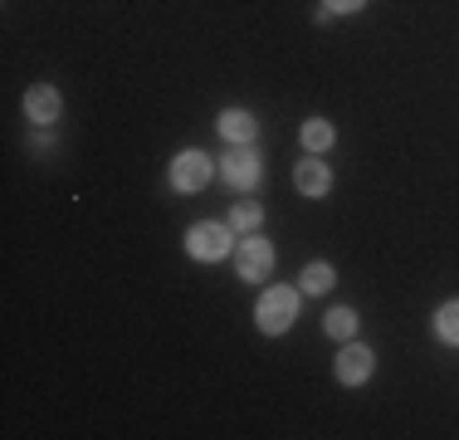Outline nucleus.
<instances>
[{"instance_id": "1", "label": "nucleus", "mask_w": 459, "mask_h": 440, "mask_svg": "<svg viewBox=\"0 0 459 440\" xmlns=\"http://www.w3.org/2000/svg\"><path fill=\"white\" fill-rule=\"evenodd\" d=\"M293 318H299V289H264V299L255 304V328L259 333H283V328H293Z\"/></svg>"}, {"instance_id": "2", "label": "nucleus", "mask_w": 459, "mask_h": 440, "mask_svg": "<svg viewBox=\"0 0 459 440\" xmlns=\"http://www.w3.org/2000/svg\"><path fill=\"white\" fill-rule=\"evenodd\" d=\"M186 250H191V260H225L230 250H235V225H221V220H201V225L186 235Z\"/></svg>"}, {"instance_id": "3", "label": "nucleus", "mask_w": 459, "mask_h": 440, "mask_svg": "<svg viewBox=\"0 0 459 440\" xmlns=\"http://www.w3.org/2000/svg\"><path fill=\"white\" fill-rule=\"evenodd\" d=\"M221 172H225V186H235V191H255L259 176H264V162H259V152L249 147V142H235V152H225Z\"/></svg>"}, {"instance_id": "4", "label": "nucleus", "mask_w": 459, "mask_h": 440, "mask_svg": "<svg viewBox=\"0 0 459 440\" xmlns=\"http://www.w3.org/2000/svg\"><path fill=\"white\" fill-rule=\"evenodd\" d=\"M269 269H274V245H269V240H259V235L239 240V245H235V274H239V279L259 284Z\"/></svg>"}, {"instance_id": "5", "label": "nucleus", "mask_w": 459, "mask_h": 440, "mask_svg": "<svg viewBox=\"0 0 459 440\" xmlns=\"http://www.w3.org/2000/svg\"><path fill=\"white\" fill-rule=\"evenodd\" d=\"M337 382H342V387H362V382L371 377V348H362V343H352V338H347L342 343V352H337Z\"/></svg>"}, {"instance_id": "6", "label": "nucleus", "mask_w": 459, "mask_h": 440, "mask_svg": "<svg viewBox=\"0 0 459 440\" xmlns=\"http://www.w3.org/2000/svg\"><path fill=\"white\" fill-rule=\"evenodd\" d=\"M205 181H211V157H205V152H181V157L171 162V186H177V191H201Z\"/></svg>"}, {"instance_id": "7", "label": "nucleus", "mask_w": 459, "mask_h": 440, "mask_svg": "<svg viewBox=\"0 0 459 440\" xmlns=\"http://www.w3.org/2000/svg\"><path fill=\"white\" fill-rule=\"evenodd\" d=\"M59 108H64V98H59V88H49V84H39L25 93V118L39 128H49L54 118H59Z\"/></svg>"}, {"instance_id": "8", "label": "nucleus", "mask_w": 459, "mask_h": 440, "mask_svg": "<svg viewBox=\"0 0 459 440\" xmlns=\"http://www.w3.org/2000/svg\"><path fill=\"white\" fill-rule=\"evenodd\" d=\"M293 186H299L303 196H327V186H333V172H327L318 157H303L299 167H293Z\"/></svg>"}, {"instance_id": "9", "label": "nucleus", "mask_w": 459, "mask_h": 440, "mask_svg": "<svg viewBox=\"0 0 459 440\" xmlns=\"http://www.w3.org/2000/svg\"><path fill=\"white\" fill-rule=\"evenodd\" d=\"M221 137L225 142H255L259 137V123L245 113V108H225V113H221Z\"/></svg>"}, {"instance_id": "10", "label": "nucleus", "mask_w": 459, "mask_h": 440, "mask_svg": "<svg viewBox=\"0 0 459 440\" xmlns=\"http://www.w3.org/2000/svg\"><path fill=\"white\" fill-rule=\"evenodd\" d=\"M333 279H337L333 264H327V260H313L308 269H303V294H327V289H333Z\"/></svg>"}, {"instance_id": "11", "label": "nucleus", "mask_w": 459, "mask_h": 440, "mask_svg": "<svg viewBox=\"0 0 459 440\" xmlns=\"http://www.w3.org/2000/svg\"><path fill=\"white\" fill-rule=\"evenodd\" d=\"M435 333H440L450 348H459V299H450L440 313H435Z\"/></svg>"}, {"instance_id": "12", "label": "nucleus", "mask_w": 459, "mask_h": 440, "mask_svg": "<svg viewBox=\"0 0 459 440\" xmlns=\"http://www.w3.org/2000/svg\"><path fill=\"white\" fill-rule=\"evenodd\" d=\"M333 137H337V132H333V123H323V118L303 123V147H308V152H327V147H333Z\"/></svg>"}, {"instance_id": "13", "label": "nucleus", "mask_w": 459, "mask_h": 440, "mask_svg": "<svg viewBox=\"0 0 459 440\" xmlns=\"http://www.w3.org/2000/svg\"><path fill=\"white\" fill-rule=\"evenodd\" d=\"M323 328H327V338H337V343H347V338L357 333V313H352V308H333Z\"/></svg>"}, {"instance_id": "14", "label": "nucleus", "mask_w": 459, "mask_h": 440, "mask_svg": "<svg viewBox=\"0 0 459 440\" xmlns=\"http://www.w3.org/2000/svg\"><path fill=\"white\" fill-rule=\"evenodd\" d=\"M259 220H264V211H259L255 201H239L235 211H230V225L235 230H259Z\"/></svg>"}, {"instance_id": "15", "label": "nucleus", "mask_w": 459, "mask_h": 440, "mask_svg": "<svg viewBox=\"0 0 459 440\" xmlns=\"http://www.w3.org/2000/svg\"><path fill=\"white\" fill-rule=\"evenodd\" d=\"M367 0H327V10H333V15H352V10H362Z\"/></svg>"}]
</instances>
